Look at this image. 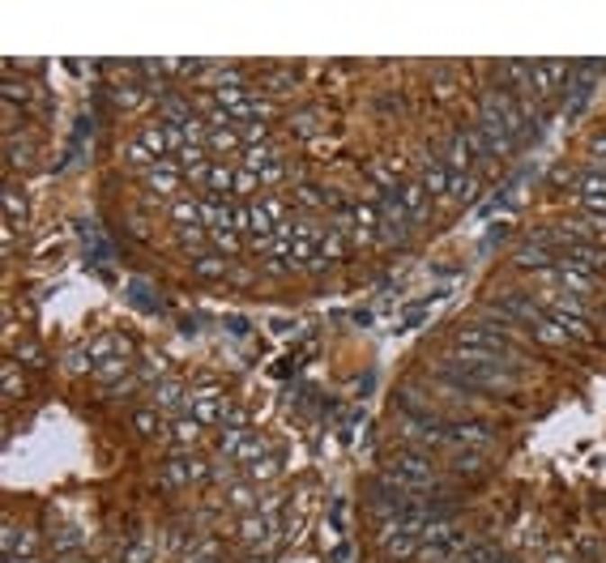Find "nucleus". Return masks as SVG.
<instances>
[{
  "instance_id": "nucleus-1",
  "label": "nucleus",
  "mask_w": 606,
  "mask_h": 563,
  "mask_svg": "<svg viewBox=\"0 0 606 563\" xmlns=\"http://www.w3.org/2000/svg\"><path fill=\"white\" fill-rule=\"evenodd\" d=\"M427 371H431V380H444V385H457V388H478V393L508 397V402H525V388L534 385L529 376L508 368L500 354L466 350V346H453V350L436 354L427 363Z\"/></svg>"
},
{
  "instance_id": "nucleus-2",
  "label": "nucleus",
  "mask_w": 606,
  "mask_h": 563,
  "mask_svg": "<svg viewBox=\"0 0 606 563\" xmlns=\"http://www.w3.org/2000/svg\"><path fill=\"white\" fill-rule=\"evenodd\" d=\"M504 316H512V321L521 324V329H529L534 333V341H538V350H573V338L559 329V321L547 312V307L538 304V295L534 290H521V286H495L492 295H487Z\"/></svg>"
},
{
  "instance_id": "nucleus-3",
  "label": "nucleus",
  "mask_w": 606,
  "mask_h": 563,
  "mask_svg": "<svg viewBox=\"0 0 606 563\" xmlns=\"http://www.w3.org/2000/svg\"><path fill=\"white\" fill-rule=\"evenodd\" d=\"M453 346H466V350H487V354H500L508 368H517L521 376H529V380H538V363L529 359V350H521L512 338H504L495 324L478 321V316H470V321L453 324Z\"/></svg>"
},
{
  "instance_id": "nucleus-4",
  "label": "nucleus",
  "mask_w": 606,
  "mask_h": 563,
  "mask_svg": "<svg viewBox=\"0 0 606 563\" xmlns=\"http://www.w3.org/2000/svg\"><path fill=\"white\" fill-rule=\"evenodd\" d=\"M240 167H244L261 188H278L282 179H286V154H282L278 145H257V150H244V162H240Z\"/></svg>"
},
{
  "instance_id": "nucleus-5",
  "label": "nucleus",
  "mask_w": 606,
  "mask_h": 563,
  "mask_svg": "<svg viewBox=\"0 0 606 563\" xmlns=\"http://www.w3.org/2000/svg\"><path fill=\"white\" fill-rule=\"evenodd\" d=\"M141 184H146L154 196L176 201V196L184 193V184H188V179H184V167L176 159H158L154 167H146V171H141Z\"/></svg>"
},
{
  "instance_id": "nucleus-6",
  "label": "nucleus",
  "mask_w": 606,
  "mask_h": 563,
  "mask_svg": "<svg viewBox=\"0 0 606 563\" xmlns=\"http://www.w3.org/2000/svg\"><path fill=\"white\" fill-rule=\"evenodd\" d=\"M184 410H188V419H197L201 427H213V422H222L231 414L227 397H222L218 388H197V393H188Z\"/></svg>"
},
{
  "instance_id": "nucleus-7",
  "label": "nucleus",
  "mask_w": 606,
  "mask_h": 563,
  "mask_svg": "<svg viewBox=\"0 0 606 563\" xmlns=\"http://www.w3.org/2000/svg\"><path fill=\"white\" fill-rule=\"evenodd\" d=\"M444 474L453 478V483H475V478H487L492 474V461H487V452H475V449H461L453 452L448 461H444Z\"/></svg>"
},
{
  "instance_id": "nucleus-8",
  "label": "nucleus",
  "mask_w": 606,
  "mask_h": 563,
  "mask_svg": "<svg viewBox=\"0 0 606 563\" xmlns=\"http://www.w3.org/2000/svg\"><path fill=\"white\" fill-rule=\"evenodd\" d=\"M265 73V95L274 98V103H278V98H291L299 90V68L295 65H265L261 68Z\"/></svg>"
},
{
  "instance_id": "nucleus-9",
  "label": "nucleus",
  "mask_w": 606,
  "mask_h": 563,
  "mask_svg": "<svg viewBox=\"0 0 606 563\" xmlns=\"http://www.w3.org/2000/svg\"><path fill=\"white\" fill-rule=\"evenodd\" d=\"M478 193H483V176H475V171H453L444 205H453V210H457V205H470Z\"/></svg>"
},
{
  "instance_id": "nucleus-10",
  "label": "nucleus",
  "mask_w": 606,
  "mask_h": 563,
  "mask_svg": "<svg viewBox=\"0 0 606 563\" xmlns=\"http://www.w3.org/2000/svg\"><path fill=\"white\" fill-rule=\"evenodd\" d=\"M274 530H278V516L274 513H248L240 521V538H244L248 547H261L265 538H274Z\"/></svg>"
},
{
  "instance_id": "nucleus-11",
  "label": "nucleus",
  "mask_w": 606,
  "mask_h": 563,
  "mask_svg": "<svg viewBox=\"0 0 606 563\" xmlns=\"http://www.w3.org/2000/svg\"><path fill=\"white\" fill-rule=\"evenodd\" d=\"M397 196H402V205H406V213L414 222L431 213V193H427L419 179H402V184H397Z\"/></svg>"
},
{
  "instance_id": "nucleus-12",
  "label": "nucleus",
  "mask_w": 606,
  "mask_h": 563,
  "mask_svg": "<svg viewBox=\"0 0 606 563\" xmlns=\"http://www.w3.org/2000/svg\"><path fill=\"white\" fill-rule=\"evenodd\" d=\"M205 474H210V466H205V461L176 457V461H167V466H163V483L167 486H184V483H193V478H205Z\"/></svg>"
},
{
  "instance_id": "nucleus-13",
  "label": "nucleus",
  "mask_w": 606,
  "mask_h": 563,
  "mask_svg": "<svg viewBox=\"0 0 606 563\" xmlns=\"http://www.w3.org/2000/svg\"><path fill=\"white\" fill-rule=\"evenodd\" d=\"M205 154H210V159H222V162H227V154H244L240 129H235V124H227V129H210V137H205Z\"/></svg>"
},
{
  "instance_id": "nucleus-14",
  "label": "nucleus",
  "mask_w": 606,
  "mask_h": 563,
  "mask_svg": "<svg viewBox=\"0 0 606 563\" xmlns=\"http://www.w3.org/2000/svg\"><path fill=\"white\" fill-rule=\"evenodd\" d=\"M363 176L372 188H397L402 184V159H372L363 167Z\"/></svg>"
},
{
  "instance_id": "nucleus-15",
  "label": "nucleus",
  "mask_w": 606,
  "mask_h": 563,
  "mask_svg": "<svg viewBox=\"0 0 606 563\" xmlns=\"http://www.w3.org/2000/svg\"><path fill=\"white\" fill-rule=\"evenodd\" d=\"M167 218H171V226H201V196L180 193L167 205Z\"/></svg>"
},
{
  "instance_id": "nucleus-16",
  "label": "nucleus",
  "mask_w": 606,
  "mask_h": 563,
  "mask_svg": "<svg viewBox=\"0 0 606 563\" xmlns=\"http://www.w3.org/2000/svg\"><path fill=\"white\" fill-rule=\"evenodd\" d=\"M193 269H197V277H205V282H227L231 277V257H222V252H201V257H193Z\"/></svg>"
},
{
  "instance_id": "nucleus-17",
  "label": "nucleus",
  "mask_w": 606,
  "mask_h": 563,
  "mask_svg": "<svg viewBox=\"0 0 606 563\" xmlns=\"http://www.w3.org/2000/svg\"><path fill=\"white\" fill-rule=\"evenodd\" d=\"M210 248L213 252H222V257H240L248 248V240L235 231V226H218V231H210Z\"/></svg>"
},
{
  "instance_id": "nucleus-18",
  "label": "nucleus",
  "mask_w": 606,
  "mask_h": 563,
  "mask_svg": "<svg viewBox=\"0 0 606 563\" xmlns=\"http://www.w3.org/2000/svg\"><path fill=\"white\" fill-rule=\"evenodd\" d=\"M325 129H329V120H325V112H321V107H312V112H299L295 120H291V132H295V137H303V141L321 137Z\"/></svg>"
},
{
  "instance_id": "nucleus-19",
  "label": "nucleus",
  "mask_w": 606,
  "mask_h": 563,
  "mask_svg": "<svg viewBox=\"0 0 606 563\" xmlns=\"http://www.w3.org/2000/svg\"><path fill=\"white\" fill-rule=\"evenodd\" d=\"M132 427L146 435V440H171V427L158 419V410H137V414H132Z\"/></svg>"
},
{
  "instance_id": "nucleus-20",
  "label": "nucleus",
  "mask_w": 606,
  "mask_h": 563,
  "mask_svg": "<svg viewBox=\"0 0 606 563\" xmlns=\"http://www.w3.org/2000/svg\"><path fill=\"white\" fill-rule=\"evenodd\" d=\"M406 240H410V226L384 222V218H380V226H376V248H402Z\"/></svg>"
},
{
  "instance_id": "nucleus-21",
  "label": "nucleus",
  "mask_w": 606,
  "mask_h": 563,
  "mask_svg": "<svg viewBox=\"0 0 606 563\" xmlns=\"http://www.w3.org/2000/svg\"><path fill=\"white\" fill-rule=\"evenodd\" d=\"M235 129H240V141H244V150L269 145V124H265V120H248V124H235Z\"/></svg>"
},
{
  "instance_id": "nucleus-22",
  "label": "nucleus",
  "mask_w": 606,
  "mask_h": 563,
  "mask_svg": "<svg viewBox=\"0 0 606 563\" xmlns=\"http://www.w3.org/2000/svg\"><path fill=\"white\" fill-rule=\"evenodd\" d=\"M231 508H240V513H261V499H257V491L248 483L231 486Z\"/></svg>"
},
{
  "instance_id": "nucleus-23",
  "label": "nucleus",
  "mask_w": 606,
  "mask_h": 563,
  "mask_svg": "<svg viewBox=\"0 0 606 563\" xmlns=\"http://www.w3.org/2000/svg\"><path fill=\"white\" fill-rule=\"evenodd\" d=\"M248 483H265V478H278V461L274 457H257V461H248L244 466Z\"/></svg>"
},
{
  "instance_id": "nucleus-24",
  "label": "nucleus",
  "mask_w": 606,
  "mask_h": 563,
  "mask_svg": "<svg viewBox=\"0 0 606 563\" xmlns=\"http://www.w3.org/2000/svg\"><path fill=\"white\" fill-rule=\"evenodd\" d=\"M201 431H205V427H201L197 419H180V422H176V431H171V440L188 449V444H197V440H201Z\"/></svg>"
},
{
  "instance_id": "nucleus-25",
  "label": "nucleus",
  "mask_w": 606,
  "mask_h": 563,
  "mask_svg": "<svg viewBox=\"0 0 606 563\" xmlns=\"http://www.w3.org/2000/svg\"><path fill=\"white\" fill-rule=\"evenodd\" d=\"M547 563H568V555H551V559H547Z\"/></svg>"
},
{
  "instance_id": "nucleus-26",
  "label": "nucleus",
  "mask_w": 606,
  "mask_h": 563,
  "mask_svg": "<svg viewBox=\"0 0 606 563\" xmlns=\"http://www.w3.org/2000/svg\"><path fill=\"white\" fill-rule=\"evenodd\" d=\"M197 563H213V559H197Z\"/></svg>"
}]
</instances>
